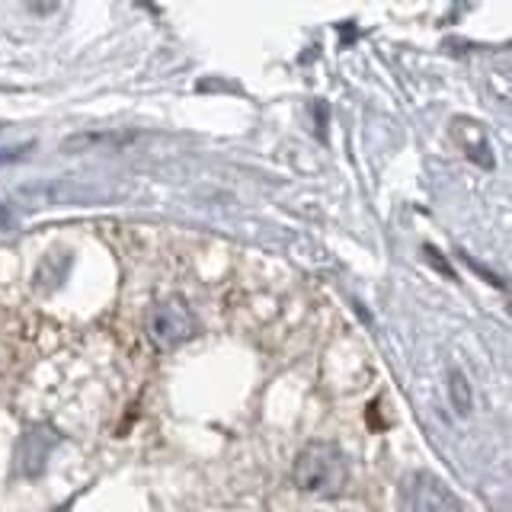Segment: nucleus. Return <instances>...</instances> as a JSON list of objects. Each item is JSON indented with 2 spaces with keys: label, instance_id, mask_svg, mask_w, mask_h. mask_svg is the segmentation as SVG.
<instances>
[{
  "label": "nucleus",
  "instance_id": "f257e3e1",
  "mask_svg": "<svg viewBox=\"0 0 512 512\" xmlns=\"http://www.w3.org/2000/svg\"><path fill=\"white\" fill-rule=\"evenodd\" d=\"M292 480L301 493L311 496H336L349 480V464L340 452L336 442H311L304 445L295 468H292Z\"/></svg>",
  "mask_w": 512,
  "mask_h": 512
},
{
  "label": "nucleus",
  "instance_id": "f03ea898",
  "mask_svg": "<svg viewBox=\"0 0 512 512\" xmlns=\"http://www.w3.org/2000/svg\"><path fill=\"white\" fill-rule=\"evenodd\" d=\"M397 512H464V506L439 477L410 471L397 484Z\"/></svg>",
  "mask_w": 512,
  "mask_h": 512
},
{
  "label": "nucleus",
  "instance_id": "7ed1b4c3",
  "mask_svg": "<svg viewBox=\"0 0 512 512\" xmlns=\"http://www.w3.org/2000/svg\"><path fill=\"white\" fill-rule=\"evenodd\" d=\"M196 333V314L189 311V304L180 298H170V301H160L151 308L148 314V336L157 346H176L189 340Z\"/></svg>",
  "mask_w": 512,
  "mask_h": 512
},
{
  "label": "nucleus",
  "instance_id": "20e7f679",
  "mask_svg": "<svg viewBox=\"0 0 512 512\" xmlns=\"http://www.w3.org/2000/svg\"><path fill=\"white\" fill-rule=\"evenodd\" d=\"M20 196L36 202V205H45V202H58V205H68V202H90L96 199V189L90 186H77V183H36V186H23Z\"/></svg>",
  "mask_w": 512,
  "mask_h": 512
},
{
  "label": "nucleus",
  "instance_id": "39448f33",
  "mask_svg": "<svg viewBox=\"0 0 512 512\" xmlns=\"http://www.w3.org/2000/svg\"><path fill=\"white\" fill-rule=\"evenodd\" d=\"M448 388H452L455 410H458V413H468V407H471V394H468V384H464V375H461V372H452V375H448Z\"/></svg>",
  "mask_w": 512,
  "mask_h": 512
}]
</instances>
